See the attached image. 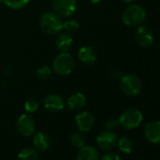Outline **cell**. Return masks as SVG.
I'll return each mask as SVG.
<instances>
[{
	"label": "cell",
	"mask_w": 160,
	"mask_h": 160,
	"mask_svg": "<svg viewBox=\"0 0 160 160\" xmlns=\"http://www.w3.org/2000/svg\"><path fill=\"white\" fill-rule=\"evenodd\" d=\"M146 19L145 10L138 4L129 5L122 12V23L130 28H138L144 23Z\"/></svg>",
	"instance_id": "1"
},
{
	"label": "cell",
	"mask_w": 160,
	"mask_h": 160,
	"mask_svg": "<svg viewBox=\"0 0 160 160\" xmlns=\"http://www.w3.org/2000/svg\"><path fill=\"white\" fill-rule=\"evenodd\" d=\"M120 90L122 92L129 97L138 95L142 89V82L140 78L134 73H126L120 78Z\"/></svg>",
	"instance_id": "2"
},
{
	"label": "cell",
	"mask_w": 160,
	"mask_h": 160,
	"mask_svg": "<svg viewBox=\"0 0 160 160\" xmlns=\"http://www.w3.org/2000/svg\"><path fill=\"white\" fill-rule=\"evenodd\" d=\"M41 29L49 35L58 34L63 28V22L61 17L56 12H48L43 13L40 18Z\"/></svg>",
	"instance_id": "3"
},
{
	"label": "cell",
	"mask_w": 160,
	"mask_h": 160,
	"mask_svg": "<svg viewBox=\"0 0 160 160\" xmlns=\"http://www.w3.org/2000/svg\"><path fill=\"white\" fill-rule=\"evenodd\" d=\"M75 66L73 57L68 52H61L58 54L53 61V69L58 75H69L72 73Z\"/></svg>",
	"instance_id": "4"
},
{
	"label": "cell",
	"mask_w": 160,
	"mask_h": 160,
	"mask_svg": "<svg viewBox=\"0 0 160 160\" xmlns=\"http://www.w3.org/2000/svg\"><path fill=\"white\" fill-rule=\"evenodd\" d=\"M142 119L143 116L139 110L136 108H129L121 114L119 118V122L122 127L130 130V129L137 128L141 123Z\"/></svg>",
	"instance_id": "5"
},
{
	"label": "cell",
	"mask_w": 160,
	"mask_h": 160,
	"mask_svg": "<svg viewBox=\"0 0 160 160\" xmlns=\"http://www.w3.org/2000/svg\"><path fill=\"white\" fill-rule=\"evenodd\" d=\"M53 8L57 14L62 17L72 16L77 7L76 0H53Z\"/></svg>",
	"instance_id": "6"
},
{
	"label": "cell",
	"mask_w": 160,
	"mask_h": 160,
	"mask_svg": "<svg viewBox=\"0 0 160 160\" xmlns=\"http://www.w3.org/2000/svg\"><path fill=\"white\" fill-rule=\"evenodd\" d=\"M16 129L25 137L31 136L36 129L34 119L29 114H22L16 121Z\"/></svg>",
	"instance_id": "7"
},
{
	"label": "cell",
	"mask_w": 160,
	"mask_h": 160,
	"mask_svg": "<svg viewBox=\"0 0 160 160\" xmlns=\"http://www.w3.org/2000/svg\"><path fill=\"white\" fill-rule=\"evenodd\" d=\"M134 38L138 45L148 47L153 42V33L149 28L145 26H138L134 33Z\"/></svg>",
	"instance_id": "8"
},
{
	"label": "cell",
	"mask_w": 160,
	"mask_h": 160,
	"mask_svg": "<svg viewBox=\"0 0 160 160\" xmlns=\"http://www.w3.org/2000/svg\"><path fill=\"white\" fill-rule=\"evenodd\" d=\"M118 137L113 131H103L96 137V143L102 150H110L117 145Z\"/></svg>",
	"instance_id": "9"
},
{
	"label": "cell",
	"mask_w": 160,
	"mask_h": 160,
	"mask_svg": "<svg viewBox=\"0 0 160 160\" xmlns=\"http://www.w3.org/2000/svg\"><path fill=\"white\" fill-rule=\"evenodd\" d=\"M43 107L50 112H58L63 110L65 103L60 95L57 93H49L43 98Z\"/></svg>",
	"instance_id": "10"
},
{
	"label": "cell",
	"mask_w": 160,
	"mask_h": 160,
	"mask_svg": "<svg viewBox=\"0 0 160 160\" xmlns=\"http://www.w3.org/2000/svg\"><path fill=\"white\" fill-rule=\"evenodd\" d=\"M75 123L81 132H89L94 125V117L89 111H82L75 115Z\"/></svg>",
	"instance_id": "11"
},
{
	"label": "cell",
	"mask_w": 160,
	"mask_h": 160,
	"mask_svg": "<svg viewBox=\"0 0 160 160\" xmlns=\"http://www.w3.org/2000/svg\"><path fill=\"white\" fill-rule=\"evenodd\" d=\"M144 136L152 143H160V121L148 122L144 127Z\"/></svg>",
	"instance_id": "12"
},
{
	"label": "cell",
	"mask_w": 160,
	"mask_h": 160,
	"mask_svg": "<svg viewBox=\"0 0 160 160\" xmlns=\"http://www.w3.org/2000/svg\"><path fill=\"white\" fill-rule=\"evenodd\" d=\"M78 59L83 64L92 65L97 60V53L92 46H82L78 50Z\"/></svg>",
	"instance_id": "13"
},
{
	"label": "cell",
	"mask_w": 160,
	"mask_h": 160,
	"mask_svg": "<svg viewBox=\"0 0 160 160\" xmlns=\"http://www.w3.org/2000/svg\"><path fill=\"white\" fill-rule=\"evenodd\" d=\"M100 155L96 148L92 146H83L80 148L76 160H99Z\"/></svg>",
	"instance_id": "14"
},
{
	"label": "cell",
	"mask_w": 160,
	"mask_h": 160,
	"mask_svg": "<svg viewBox=\"0 0 160 160\" xmlns=\"http://www.w3.org/2000/svg\"><path fill=\"white\" fill-rule=\"evenodd\" d=\"M87 104V97L81 92H75L72 94L68 100L67 105L71 109H81Z\"/></svg>",
	"instance_id": "15"
},
{
	"label": "cell",
	"mask_w": 160,
	"mask_h": 160,
	"mask_svg": "<svg viewBox=\"0 0 160 160\" xmlns=\"http://www.w3.org/2000/svg\"><path fill=\"white\" fill-rule=\"evenodd\" d=\"M72 43L73 40L68 32H59L56 39V44L61 52H68L72 46Z\"/></svg>",
	"instance_id": "16"
},
{
	"label": "cell",
	"mask_w": 160,
	"mask_h": 160,
	"mask_svg": "<svg viewBox=\"0 0 160 160\" xmlns=\"http://www.w3.org/2000/svg\"><path fill=\"white\" fill-rule=\"evenodd\" d=\"M33 144H34V146H35V148L37 150L45 151L51 145V138L46 133H44L42 131H40L34 136Z\"/></svg>",
	"instance_id": "17"
},
{
	"label": "cell",
	"mask_w": 160,
	"mask_h": 160,
	"mask_svg": "<svg viewBox=\"0 0 160 160\" xmlns=\"http://www.w3.org/2000/svg\"><path fill=\"white\" fill-rule=\"evenodd\" d=\"M18 158L20 160H36L38 158L37 149L32 147H27L19 152Z\"/></svg>",
	"instance_id": "18"
},
{
	"label": "cell",
	"mask_w": 160,
	"mask_h": 160,
	"mask_svg": "<svg viewBox=\"0 0 160 160\" xmlns=\"http://www.w3.org/2000/svg\"><path fill=\"white\" fill-rule=\"evenodd\" d=\"M70 143L75 148H81L85 145V137L80 132H73L69 137Z\"/></svg>",
	"instance_id": "19"
},
{
	"label": "cell",
	"mask_w": 160,
	"mask_h": 160,
	"mask_svg": "<svg viewBox=\"0 0 160 160\" xmlns=\"http://www.w3.org/2000/svg\"><path fill=\"white\" fill-rule=\"evenodd\" d=\"M118 147L121 152L124 153H130L133 149V142L132 140L127 137H122L120 139H118Z\"/></svg>",
	"instance_id": "20"
},
{
	"label": "cell",
	"mask_w": 160,
	"mask_h": 160,
	"mask_svg": "<svg viewBox=\"0 0 160 160\" xmlns=\"http://www.w3.org/2000/svg\"><path fill=\"white\" fill-rule=\"evenodd\" d=\"M52 72H53V71L49 66L42 65L36 70V76L38 79L42 80L43 81V80H47L51 77Z\"/></svg>",
	"instance_id": "21"
},
{
	"label": "cell",
	"mask_w": 160,
	"mask_h": 160,
	"mask_svg": "<svg viewBox=\"0 0 160 160\" xmlns=\"http://www.w3.org/2000/svg\"><path fill=\"white\" fill-rule=\"evenodd\" d=\"M2 2L11 9L20 10L25 8L28 4L29 0H2Z\"/></svg>",
	"instance_id": "22"
},
{
	"label": "cell",
	"mask_w": 160,
	"mask_h": 160,
	"mask_svg": "<svg viewBox=\"0 0 160 160\" xmlns=\"http://www.w3.org/2000/svg\"><path fill=\"white\" fill-rule=\"evenodd\" d=\"M63 28L70 34L74 33L79 28V23L75 19H69L63 23Z\"/></svg>",
	"instance_id": "23"
},
{
	"label": "cell",
	"mask_w": 160,
	"mask_h": 160,
	"mask_svg": "<svg viewBox=\"0 0 160 160\" xmlns=\"http://www.w3.org/2000/svg\"><path fill=\"white\" fill-rule=\"evenodd\" d=\"M39 107H40L39 102H38L36 99H34V98L28 99V101H26V103H25V105H24V108H25V110H26L28 113L36 112V111L39 109Z\"/></svg>",
	"instance_id": "24"
},
{
	"label": "cell",
	"mask_w": 160,
	"mask_h": 160,
	"mask_svg": "<svg viewBox=\"0 0 160 160\" xmlns=\"http://www.w3.org/2000/svg\"><path fill=\"white\" fill-rule=\"evenodd\" d=\"M120 125H121V124H120L119 120H117V119H110V120H108V121L106 122L105 127H106V129L108 130V131H115V130H117V129L119 128Z\"/></svg>",
	"instance_id": "25"
},
{
	"label": "cell",
	"mask_w": 160,
	"mask_h": 160,
	"mask_svg": "<svg viewBox=\"0 0 160 160\" xmlns=\"http://www.w3.org/2000/svg\"><path fill=\"white\" fill-rule=\"evenodd\" d=\"M109 74H110L111 77L116 78V79H118V78L120 79V78L122 77V75L121 70L118 69V68H111V69L109 70Z\"/></svg>",
	"instance_id": "26"
},
{
	"label": "cell",
	"mask_w": 160,
	"mask_h": 160,
	"mask_svg": "<svg viewBox=\"0 0 160 160\" xmlns=\"http://www.w3.org/2000/svg\"><path fill=\"white\" fill-rule=\"evenodd\" d=\"M101 160H121V158L118 154H116L114 152H108V153H106L105 155H103Z\"/></svg>",
	"instance_id": "27"
},
{
	"label": "cell",
	"mask_w": 160,
	"mask_h": 160,
	"mask_svg": "<svg viewBox=\"0 0 160 160\" xmlns=\"http://www.w3.org/2000/svg\"><path fill=\"white\" fill-rule=\"evenodd\" d=\"M89 1L92 3V4H97V3H99L101 0H89Z\"/></svg>",
	"instance_id": "28"
},
{
	"label": "cell",
	"mask_w": 160,
	"mask_h": 160,
	"mask_svg": "<svg viewBox=\"0 0 160 160\" xmlns=\"http://www.w3.org/2000/svg\"><path fill=\"white\" fill-rule=\"evenodd\" d=\"M121 1H122L123 3H131L134 0H121Z\"/></svg>",
	"instance_id": "29"
}]
</instances>
